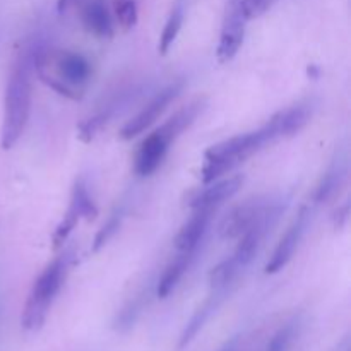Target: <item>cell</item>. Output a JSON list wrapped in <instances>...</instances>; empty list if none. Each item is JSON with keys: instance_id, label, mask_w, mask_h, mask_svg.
Instances as JSON below:
<instances>
[{"instance_id": "6da1fadb", "label": "cell", "mask_w": 351, "mask_h": 351, "mask_svg": "<svg viewBox=\"0 0 351 351\" xmlns=\"http://www.w3.org/2000/svg\"><path fill=\"white\" fill-rule=\"evenodd\" d=\"M41 82L69 99H81L91 81V62L79 51L41 50L33 57Z\"/></svg>"}, {"instance_id": "7a4b0ae2", "label": "cell", "mask_w": 351, "mask_h": 351, "mask_svg": "<svg viewBox=\"0 0 351 351\" xmlns=\"http://www.w3.org/2000/svg\"><path fill=\"white\" fill-rule=\"evenodd\" d=\"M31 65H33V58H29L27 53L21 55L9 74L5 98H3L2 139H0L3 149L16 146L29 120L31 96H33Z\"/></svg>"}, {"instance_id": "3957f363", "label": "cell", "mask_w": 351, "mask_h": 351, "mask_svg": "<svg viewBox=\"0 0 351 351\" xmlns=\"http://www.w3.org/2000/svg\"><path fill=\"white\" fill-rule=\"evenodd\" d=\"M269 134H267L266 127L254 130L249 134H240V136L226 139L223 143L215 144L206 151V163L202 167V182L204 184H213L216 178L221 175L228 173L233 168L239 167L250 156L263 149L266 144H271Z\"/></svg>"}, {"instance_id": "277c9868", "label": "cell", "mask_w": 351, "mask_h": 351, "mask_svg": "<svg viewBox=\"0 0 351 351\" xmlns=\"http://www.w3.org/2000/svg\"><path fill=\"white\" fill-rule=\"evenodd\" d=\"M67 256H60L45 267L43 273L38 276L27 295L26 305H24L21 326L29 332H36L43 328L47 315L50 312L55 297L60 291L67 276Z\"/></svg>"}, {"instance_id": "5b68a950", "label": "cell", "mask_w": 351, "mask_h": 351, "mask_svg": "<svg viewBox=\"0 0 351 351\" xmlns=\"http://www.w3.org/2000/svg\"><path fill=\"white\" fill-rule=\"evenodd\" d=\"M182 88H184V82L178 81V82H171V84H168L167 88L161 89V91L158 93V95L154 96V98L151 99V101L147 103V105L144 106V108L141 110L132 120H129V122L122 127V130H120V137L129 141L132 139V137L143 134L147 127H151L158 119H160L161 113L168 108V105H170L178 95H180Z\"/></svg>"}, {"instance_id": "8992f818", "label": "cell", "mask_w": 351, "mask_h": 351, "mask_svg": "<svg viewBox=\"0 0 351 351\" xmlns=\"http://www.w3.org/2000/svg\"><path fill=\"white\" fill-rule=\"evenodd\" d=\"M267 206H269V199L266 197H252L240 202L239 206L230 209L228 215L221 219L219 235L226 240L242 237L261 218Z\"/></svg>"}, {"instance_id": "52a82bcc", "label": "cell", "mask_w": 351, "mask_h": 351, "mask_svg": "<svg viewBox=\"0 0 351 351\" xmlns=\"http://www.w3.org/2000/svg\"><path fill=\"white\" fill-rule=\"evenodd\" d=\"M245 17L242 16L239 9V2H235L230 7L225 21H223L218 50H216L219 64H226V62H230L239 53L240 47L243 43V38H245Z\"/></svg>"}, {"instance_id": "ba28073f", "label": "cell", "mask_w": 351, "mask_h": 351, "mask_svg": "<svg viewBox=\"0 0 351 351\" xmlns=\"http://www.w3.org/2000/svg\"><path fill=\"white\" fill-rule=\"evenodd\" d=\"M307 221H308V211L307 209H302L300 215L295 218V221L291 223L290 228L287 230V233L281 237L280 243H278L276 249H274L269 263L266 264L267 274L278 273V271H281L288 263H290L295 250L298 249V243H300L302 237H304L305 228H307Z\"/></svg>"}, {"instance_id": "9c48e42d", "label": "cell", "mask_w": 351, "mask_h": 351, "mask_svg": "<svg viewBox=\"0 0 351 351\" xmlns=\"http://www.w3.org/2000/svg\"><path fill=\"white\" fill-rule=\"evenodd\" d=\"M308 120H311V108L305 105H295L271 117V120L264 127H266L271 141L276 143L283 137H290L300 132L307 125Z\"/></svg>"}, {"instance_id": "30bf717a", "label": "cell", "mask_w": 351, "mask_h": 351, "mask_svg": "<svg viewBox=\"0 0 351 351\" xmlns=\"http://www.w3.org/2000/svg\"><path fill=\"white\" fill-rule=\"evenodd\" d=\"M168 147L170 143L163 137V134L160 130H154L153 134L144 139V143L141 144L139 151H137L136 158V171L141 177H147V175L154 173L158 170V167L161 165L163 158L167 156Z\"/></svg>"}, {"instance_id": "8fae6325", "label": "cell", "mask_w": 351, "mask_h": 351, "mask_svg": "<svg viewBox=\"0 0 351 351\" xmlns=\"http://www.w3.org/2000/svg\"><path fill=\"white\" fill-rule=\"evenodd\" d=\"M243 177L242 175H233V177L226 178V180L216 182V184L209 185L208 189L199 192L194 199L191 201L192 209H216L219 204L232 199L237 192L242 189Z\"/></svg>"}, {"instance_id": "7c38bea8", "label": "cell", "mask_w": 351, "mask_h": 351, "mask_svg": "<svg viewBox=\"0 0 351 351\" xmlns=\"http://www.w3.org/2000/svg\"><path fill=\"white\" fill-rule=\"evenodd\" d=\"M216 209H194V215L182 226L177 239H175V247H177L178 252L199 249L202 237H204L206 230H208V225Z\"/></svg>"}, {"instance_id": "4fadbf2b", "label": "cell", "mask_w": 351, "mask_h": 351, "mask_svg": "<svg viewBox=\"0 0 351 351\" xmlns=\"http://www.w3.org/2000/svg\"><path fill=\"white\" fill-rule=\"evenodd\" d=\"M82 24L91 34L98 38H112L113 29L112 12L105 0H89L82 10Z\"/></svg>"}, {"instance_id": "5bb4252c", "label": "cell", "mask_w": 351, "mask_h": 351, "mask_svg": "<svg viewBox=\"0 0 351 351\" xmlns=\"http://www.w3.org/2000/svg\"><path fill=\"white\" fill-rule=\"evenodd\" d=\"M202 108H204V101H202V99H195L194 103H191V105H187V106H184L182 110H178V112L175 113L171 119H168L167 122H165L158 130L163 134L165 139H167L168 143L170 144L175 143V141H177V137L180 136V134H184L185 130H187L189 127L195 122V119L201 115Z\"/></svg>"}, {"instance_id": "9a60e30c", "label": "cell", "mask_w": 351, "mask_h": 351, "mask_svg": "<svg viewBox=\"0 0 351 351\" xmlns=\"http://www.w3.org/2000/svg\"><path fill=\"white\" fill-rule=\"evenodd\" d=\"M195 252H197V250H185V252H178V256L168 264L163 276H161L160 285H158V297L165 298L175 290V287L180 283L184 274L187 273L189 267H191Z\"/></svg>"}, {"instance_id": "2e32d148", "label": "cell", "mask_w": 351, "mask_h": 351, "mask_svg": "<svg viewBox=\"0 0 351 351\" xmlns=\"http://www.w3.org/2000/svg\"><path fill=\"white\" fill-rule=\"evenodd\" d=\"M346 177V167L343 161H335L332 167L329 168L328 173L324 175L322 182L319 184L317 191H315V201L317 202H326L329 199L335 197L338 194V191L341 189L343 182Z\"/></svg>"}, {"instance_id": "e0dca14e", "label": "cell", "mask_w": 351, "mask_h": 351, "mask_svg": "<svg viewBox=\"0 0 351 351\" xmlns=\"http://www.w3.org/2000/svg\"><path fill=\"white\" fill-rule=\"evenodd\" d=\"M221 300H223V295L221 293L215 295V297L209 298V300L206 302V304L202 305V307L199 308L197 312H195V315L191 319V322H189V324H187L185 331L182 332L180 343H178V346H180V348H184L185 345H189V343H191L192 339H194L195 336H197V332L201 331L202 326H204L206 322H208V319L211 317V314L216 311V307H218L219 302H221Z\"/></svg>"}, {"instance_id": "ac0fdd59", "label": "cell", "mask_w": 351, "mask_h": 351, "mask_svg": "<svg viewBox=\"0 0 351 351\" xmlns=\"http://www.w3.org/2000/svg\"><path fill=\"white\" fill-rule=\"evenodd\" d=\"M182 24H184V9H182V5H175L170 16H168L163 33H161L160 45H158V50H160L161 55L168 53V50H170L171 45L177 40L178 33H180Z\"/></svg>"}, {"instance_id": "d6986e66", "label": "cell", "mask_w": 351, "mask_h": 351, "mask_svg": "<svg viewBox=\"0 0 351 351\" xmlns=\"http://www.w3.org/2000/svg\"><path fill=\"white\" fill-rule=\"evenodd\" d=\"M242 271V267L239 266L233 257H228V259L221 261L218 266H215L209 273V283L215 290H225L233 280H235L237 274Z\"/></svg>"}, {"instance_id": "ffe728a7", "label": "cell", "mask_w": 351, "mask_h": 351, "mask_svg": "<svg viewBox=\"0 0 351 351\" xmlns=\"http://www.w3.org/2000/svg\"><path fill=\"white\" fill-rule=\"evenodd\" d=\"M79 219H81V213H79V208L75 206V202L71 199L67 213L64 215L62 221L58 223V226L55 228V232H53V237H51V242H53L55 249H58V247L64 245L65 240H67V237L71 235L72 230L75 228V225H77Z\"/></svg>"}, {"instance_id": "44dd1931", "label": "cell", "mask_w": 351, "mask_h": 351, "mask_svg": "<svg viewBox=\"0 0 351 351\" xmlns=\"http://www.w3.org/2000/svg\"><path fill=\"white\" fill-rule=\"evenodd\" d=\"M71 199L75 202V206L79 208V213H81V218H84L86 221H91V219H95L96 216H98V208H96V204L93 202L91 195H89L88 192V187H86L82 178L75 180Z\"/></svg>"}, {"instance_id": "7402d4cb", "label": "cell", "mask_w": 351, "mask_h": 351, "mask_svg": "<svg viewBox=\"0 0 351 351\" xmlns=\"http://www.w3.org/2000/svg\"><path fill=\"white\" fill-rule=\"evenodd\" d=\"M115 17L122 29L129 31L137 24V3L136 0H115L113 3Z\"/></svg>"}, {"instance_id": "603a6c76", "label": "cell", "mask_w": 351, "mask_h": 351, "mask_svg": "<svg viewBox=\"0 0 351 351\" xmlns=\"http://www.w3.org/2000/svg\"><path fill=\"white\" fill-rule=\"evenodd\" d=\"M120 223H122V213H115V215L110 216L108 221L99 228V232L96 233L95 237V245H93V250L98 252L101 247H105L106 243L112 240V237H115V233L119 232Z\"/></svg>"}, {"instance_id": "cb8c5ba5", "label": "cell", "mask_w": 351, "mask_h": 351, "mask_svg": "<svg viewBox=\"0 0 351 351\" xmlns=\"http://www.w3.org/2000/svg\"><path fill=\"white\" fill-rule=\"evenodd\" d=\"M278 0H239V9L245 21L264 16Z\"/></svg>"}, {"instance_id": "d4e9b609", "label": "cell", "mask_w": 351, "mask_h": 351, "mask_svg": "<svg viewBox=\"0 0 351 351\" xmlns=\"http://www.w3.org/2000/svg\"><path fill=\"white\" fill-rule=\"evenodd\" d=\"M295 332H297V326H295V322L281 328L280 331L273 336L269 345H267V351H287L288 346H290L291 341H293Z\"/></svg>"}, {"instance_id": "484cf974", "label": "cell", "mask_w": 351, "mask_h": 351, "mask_svg": "<svg viewBox=\"0 0 351 351\" xmlns=\"http://www.w3.org/2000/svg\"><path fill=\"white\" fill-rule=\"evenodd\" d=\"M348 215H350V206L345 204L343 208H338V211L335 213V223L336 228H343L348 221Z\"/></svg>"}, {"instance_id": "4316f807", "label": "cell", "mask_w": 351, "mask_h": 351, "mask_svg": "<svg viewBox=\"0 0 351 351\" xmlns=\"http://www.w3.org/2000/svg\"><path fill=\"white\" fill-rule=\"evenodd\" d=\"M75 2L77 0H57V10L60 14H65L69 9H72L75 5Z\"/></svg>"}, {"instance_id": "83f0119b", "label": "cell", "mask_w": 351, "mask_h": 351, "mask_svg": "<svg viewBox=\"0 0 351 351\" xmlns=\"http://www.w3.org/2000/svg\"><path fill=\"white\" fill-rule=\"evenodd\" d=\"M221 351H237V346H235V341H232L230 345H226L225 348H223Z\"/></svg>"}]
</instances>
